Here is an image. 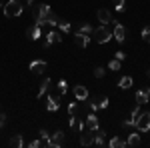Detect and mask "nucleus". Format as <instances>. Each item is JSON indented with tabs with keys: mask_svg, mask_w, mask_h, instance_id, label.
Returning a JSON list of instances; mask_svg holds the SVG:
<instances>
[{
	"mask_svg": "<svg viewBox=\"0 0 150 148\" xmlns=\"http://www.w3.org/2000/svg\"><path fill=\"white\" fill-rule=\"evenodd\" d=\"M2 8H4V14H6L8 18H14V16H20L24 12V4L20 0H10V2L4 4Z\"/></svg>",
	"mask_w": 150,
	"mask_h": 148,
	"instance_id": "f257e3e1",
	"label": "nucleus"
},
{
	"mask_svg": "<svg viewBox=\"0 0 150 148\" xmlns=\"http://www.w3.org/2000/svg\"><path fill=\"white\" fill-rule=\"evenodd\" d=\"M48 12H50V6L48 4H40V6H34V10H32V14H34V22L42 28L44 24H46V18H48Z\"/></svg>",
	"mask_w": 150,
	"mask_h": 148,
	"instance_id": "f03ea898",
	"label": "nucleus"
},
{
	"mask_svg": "<svg viewBox=\"0 0 150 148\" xmlns=\"http://www.w3.org/2000/svg\"><path fill=\"white\" fill-rule=\"evenodd\" d=\"M92 36L96 38L98 44H104V42H108V40L112 38V32L102 24V26H98V28H94V30H92Z\"/></svg>",
	"mask_w": 150,
	"mask_h": 148,
	"instance_id": "7ed1b4c3",
	"label": "nucleus"
},
{
	"mask_svg": "<svg viewBox=\"0 0 150 148\" xmlns=\"http://www.w3.org/2000/svg\"><path fill=\"white\" fill-rule=\"evenodd\" d=\"M134 126L138 128V132H146L150 130V112H140L134 120Z\"/></svg>",
	"mask_w": 150,
	"mask_h": 148,
	"instance_id": "20e7f679",
	"label": "nucleus"
},
{
	"mask_svg": "<svg viewBox=\"0 0 150 148\" xmlns=\"http://www.w3.org/2000/svg\"><path fill=\"white\" fill-rule=\"evenodd\" d=\"M106 106H108V98L104 94H98V96H94V100L90 102V110H102Z\"/></svg>",
	"mask_w": 150,
	"mask_h": 148,
	"instance_id": "39448f33",
	"label": "nucleus"
},
{
	"mask_svg": "<svg viewBox=\"0 0 150 148\" xmlns=\"http://www.w3.org/2000/svg\"><path fill=\"white\" fill-rule=\"evenodd\" d=\"M112 22H114L112 26H114V38H116V42H120V44H122V42L126 40V28H124L122 24H118L116 20H112Z\"/></svg>",
	"mask_w": 150,
	"mask_h": 148,
	"instance_id": "423d86ee",
	"label": "nucleus"
},
{
	"mask_svg": "<svg viewBox=\"0 0 150 148\" xmlns=\"http://www.w3.org/2000/svg\"><path fill=\"white\" fill-rule=\"evenodd\" d=\"M64 132L62 130H58V132H54L52 136H50V146L52 148H60V146H64Z\"/></svg>",
	"mask_w": 150,
	"mask_h": 148,
	"instance_id": "0eeeda50",
	"label": "nucleus"
},
{
	"mask_svg": "<svg viewBox=\"0 0 150 148\" xmlns=\"http://www.w3.org/2000/svg\"><path fill=\"white\" fill-rule=\"evenodd\" d=\"M46 108L50 110V112H56L58 108H60V94L48 96V100H46Z\"/></svg>",
	"mask_w": 150,
	"mask_h": 148,
	"instance_id": "6e6552de",
	"label": "nucleus"
},
{
	"mask_svg": "<svg viewBox=\"0 0 150 148\" xmlns=\"http://www.w3.org/2000/svg\"><path fill=\"white\" fill-rule=\"evenodd\" d=\"M80 144H82V146H92V144H94L92 130H88V132H84V128L80 130Z\"/></svg>",
	"mask_w": 150,
	"mask_h": 148,
	"instance_id": "1a4fd4ad",
	"label": "nucleus"
},
{
	"mask_svg": "<svg viewBox=\"0 0 150 148\" xmlns=\"http://www.w3.org/2000/svg\"><path fill=\"white\" fill-rule=\"evenodd\" d=\"M28 68L32 70V74H42V72L46 70V62H44V60H32Z\"/></svg>",
	"mask_w": 150,
	"mask_h": 148,
	"instance_id": "9d476101",
	"label": "nucleus"
},
{
	"mask_svg": "<svg viewBox=\"0 0 150 148\" xmlns=\"http://www.w3.org/2000/svg\"><path fill=\"white\" fill-rule=\"evenodd\" d=\"M40 36H42V30H40V26H38V24L26 28V38H30V40H38Z\"/></svg>",
	"mask_w": 150,
	"mask_h": 148,
	"instance_id": "9b49d317",
	"label": "nucleus"
},
{
	"mask_svg": "<svg viewBox=\"0 0 150 148\" xmlns=\"http://www.w3.org/2000/svg\"><path fill=\"white\" fill-rule=\"evenodd\" d=\"M58 42H62V34H60V32H54V30H52V32H48L46 34V42H44V46H52V44H58Z\"/></svg>",
	"mask_w": 150,
	"mask_h": 148,
	"instance_id": "f8f14e48",
	"label": "nucleus"
},
{
	"mask_svg": "<svg viewBox=\"0 0 150 148\" xmlns=\"http://www.w3.org/2000/svg\"><path fill=\"white\" fill-rule=\"evenodd\" d=\"M148 98H150V86H146V88L136 92V104H146Z\"/></svg>",
	"mask_w": 150,
	"mask_h": 148,
	"instance_id": "ddd939ff",
	"label": "nucleus"
},
{
	"mask_svg": "<svg viewBox=\"0 0 150 148\" xmlns=\"http://www.w3.org/2000/svg\"><path fill=\"white\" fill-rule=\"evenodd\" d=\"M74 44L80 46V48H86V46L90 44V36H88V34H80V32H76V36H74Z\"/></svg>",
	"mask_w": 150,
	"mask_h": 148,
	"instance_id": "4468645a",
	"label": "nucleus"
},
{
	"mask_svg": "<svg viewBox=\"0 0 150 148\" xmlns=\"http://www.w3.org/2000/svg\"><path fill=\"white\" fill-rule=\"evenodd\" d=\"M84 128H86V130H96V128H98V118H96V114H88V116H86Z\"/></svg>",
	"mask_w": 150,
	"mask_h": 148,
	"instance_id": "2eb2a0df",
	"label": "nucleus"
},
{
	"mask_svg": "<svg viewBox=\"0 0 150 148\" xmlns=\"http://www.w3.org/2000/svg\"><path fill=\"white\" fill-rule=\"evenodd\" d=\"M92 134H94V144H96V146H104L106 132H104L102 128H96V130H92Z\"/></svg>",
	"mask_w": 150,
	"mask_h": 148,
	"instance_id": "dca6fc26",
	"label": "nucleus"
},
{
	"mask_svg": "<svg viewBox=\"0 0 150 148\" xmlns=\"http://www.w3.org/2000/svg\"><path fill=\"white\" fill-rule=\"evenodd\" d=\"M96 16H98V20H100V22H102L104 26L112 22V14H110V12L106 10V8H100V10L96 12Z\"/></svg>",
	"mask_w": 150,
	"mask_h": 148,
	"instance_id": "f3484780",
	"label": "nucleus"
},
{
	"mask_svg": "<svg viewBox=\"0 0 150 148\" xmlns=\"http://www.w3.org/2000/svg\"><path fill=\"white\" fill-rule=\"evenodd\" d=\"M74 96H76V100H80V102H84V100L88 98V90H86V86H82V84H78V86L74 88Z\"/></svg>",
	"mask_w": 150,
	"mask_h": 148,
	"instance_id": "a211bd4d",
	"label": "nucleus"
},
{
	"mask_svg": "<svg viewBox=\"0 0 150 148\" xmlns=\"http://www.w3.org/2000/svg\"><path fill=\"white\" fill-rule=\"evenodd\" d=\"M70 128H72L74 132L80 134V130L84 128V122L80 120V116H70Z\"/></svg>",
	"mask_w": 150,
	"mask_h": 148,
	"instance_id": "6ab92c4d",
	"label": "nucleus"
},
{
	"mask_svg": "<svg viewBox=\"0 0 150 148\" xmlns=\"http://www.w3.org/2000/svg\"><path fill=\"white\" fill-rule=\"evenodd\" d=\"M108 146H110V148H124V146H128V144H126V140H122V138L114 136L110 142H108Z\"/></svg>",
	"mask_w": 150,
	"mask_h": 148,
	"instance_id": "aec40b11",
	"label": "nucleus"
},
{
	"mask_svg": "<svg viewBox=\"0 0 150 148\" xmlns=\"http://www.w3.org/2000/svg\"><path fill=\"white\" fill-rule=\"evenodd\" d=\"M48 86H50V78H42V82H40V88H38V98H42L44 96V92L48 90Z\"/></svg>",
	"mask_w": 150,
	"mask_h": 148,
	"instance_id": "412c9836",
	"label": "nucleus"
},
{
	"mask_svg": "<svg viewBox=\"0 0 150 148\" xmlns=\"http://www.w3.org/2000/svg\"><path fill=\"white\" fill-rule=\"evenodd\" d=\"M132 82H134V80L130 78V76H124V78H120V82H118V86H120L122 90H128V88L132 86Z\"/></svg>",
	"mask_w": 150,
	"mask_h": 148,
	"instance_id": "4be33fe9",
	"label": "nucleus"
},
{
	"mask_svg": "<svg viewBox=\"0 0 150 148\" xmlns=\"http://www.w3.org/2000/svg\"><path fill=\"white\" fill-rule=\"evenodd\" d=\"M24 144V140H22V134H14V136L10 138V146L14 148H20Z\"/></svg>",
	"mask_w": 150,
	"mask_h": 148,
	"instance_id": "5701e85b",
	"label": "nucleus"
},
{
	"mask_svg": "<svg viewBox=\"0 0 150 148\" xmlns=\"http://www.w3.org/2000/svg\"><path fill=\"white\" fill-rule=\"evenodd\" d=\"M58 22H60L58 14H54V12L50 10L48 12V18H46V24H50V26H58Z\"/></svg>",
	"mask_w": 150,
	"mask_h": 148,
	"instance_id": "b1692460",
	"label": "nucleus"
},
{
	"mask_svg": "<svg viewBox=\"0 0 150 148\" xmlns=\"http://www.w3.org/2000/svg\"><path fill=\"white\" fill-rule=\"evenodd\" d=\"M126 144H128V146H138V144H140V134H128Z\"/></svg>",
	"mask_w": 150,
	"mask_h": 148,
	"instance_id": "393cba45",
	"label": "nucleus"
},
{
	"mask_svg": "<svg viewBox=\"0 0 150 148\" xmlns=\"http://www.w3.org/2000/svg\"><path fill=\"white\" fill-rule=\"evenodd\" d=\"M92 30H94V28H92V26H90L88 22L80 24V28H78V32H80V34H88V36L92 34Z\"/></svg>",
	"mask_w": 150,
	"mask_h": 148,
	"instance_id": "a878e982",
	"label": "nucleus"
},
{
	"mask_svg": "<svg viewBox=\"0 0 150 148\" xmlns=\"http://www.w3.org/2000/svg\"><path fill=\"white\" fill-rule=\"evenodd\" d=\"M68 92V84H66V80H60L58 82V94L62 96V94H66Z\"/></svg>",
	"mask_w": 150,
	"mask_h": 148,
	"instance_id": "bb28decb",
	"label": "nucleus"
},
{
	"mask_svg": "<svg viewBox=\"0 0 150 148\" xmlns=\"http://www.w3.org/2000/svg\"><path fill=\"white\" fill-rule=\"evenodd\" d=\"M58 26H60V30H62L64 34L72 30V26H70V22H66V20H60V22H58Z\"/></svg>",
	"mask_w": 150,
	"mask_h": 148,
	"instance_id": "cd10ccee",
	"label": "nucleus"
},
{
	"mask_svg": "<svg viewBox=\"0 0 150 148\" xmlns=\"http://www.w3.org/2000/svg\"><path fill=\"white\" fill-rule=\"evenodd\" d=\"M108 68L112 70V72H116V70H120V60H116V58H112V60L108 62Z\"/></svg>",
	"mask_w": 150,
	"mask_h": 148,
	"instance_id": "c85d7f7f",
	"label": "nucleus"
},
{
	"mask_svg": "<svg viewBox=\"0 0 150 148\" xmlns=\"http://www.w3.org/2000/svg\"><path fill=\"white\" fill-rule=\"evenodd\" d=\"M112 6H114V10L122 12L124 10V0H112Z\"/></svg>",
	"mask_w": 150,
	"mask_h": 148,
	"instance_id": "c756f323",
	"label": "nucleus"
},
{
	"mask_svg": "<svg viewBox=\"0 0 150 148\" xmlns=\"http://www.w3.org/2000/svg\"><path fill=\"white\" fill-rule=\"evenodd\" d=\"M76 110H78V104L72 102V104L68 106V114H70V116H76Z\"/></svg>",
	"mask_w": 150,
	"mask_h": 148,
	"instance_id": "7c9ffc66",
	"label": "nucleus"
},
{
	"mask_svg": "<svg viewBox=\"0 0 150 148\" xmlns=\"http://www.w3.org/2000/svg\"><path fill=\"white\" fill-rule=\"evenodd\" d=\"M142 38L150 42V26H146V28H142Z\"/></svg>",
	"mask_w": 150,
	"mask_h": 148,
	"instance_id": "2f4dec72",
	"label": "nucleus"
},
{
	"mask_svg": "<svg viewBox=\"0 0 150 148\" xmlns=\"http://www.w3.org/2000/svg\"><path fill=\"white\" fill-rule=\"evenodd\" d=\"M104 74H106V70H104V68H100V66H98V68L94 70V76H96V78H102Z\"/></svg>",
	"mask_w": 150,
	"mask_h": 148,
	"instance_id": "473e14b6",
	"label": "nucleus"
},
{
	"mask_svg": "<svg viewBox=\"0 0 150 148\" xmlns=\"http://www.w3.org/2000/svg\"><path fill=\"white\" fill-rule=\"evenodd\" d=\"M124 58H126V54H124L122 50H118V52H116V60H120V62H122Z\"/></svg>",
	"mask_w": 150,
	"mask_h": 148,
	"instance_id": "72a5a7b5",
	"label": "nucleus"
},
{
	"mask_svg": "<svg viewBox=\"0 0 150 148\" xmlns=\"http://www.w3.org/2000/svg\"><path fill=\"white\" fill-rule=\"evenodd\" d=\"M28 146H30V148H40V140H32Z\"/></svg>",
	"mask_w": 150,
	"mask_h": 148,
	"instance_id": "f704fd0d",
	"label": "nucleus"
},
{
	"mask_svg": "<svg viewBox=\"0 0 150 148\" xmlns=\"http://www.w3.org/2000/svg\"><path fill=\"white\" fill-rule=\"evenodd\" d=\"M4 124H6V114H2V112H0V128H2Z\"/></svg>",
	"mask_w": 150,
	"mask_h": 148,
	"instance_id": "c9c22d12",
	"label": "nucleus"
},
{
	"mask_svg": "<svg viewBox=\"0 0 150 148\" xmlns=\"http://www.w3.org/2000/svg\"><path fill=\"white\" fill-rule=\"evenodd\" d=\"M40 138H50V134H48V132H46V130H44V128L40 130Z\"/></svg>",
	"mask_w": 150,
	"mask_h": 148,
	"instance_id": "e433bc0d",
	"label": "nucleus"
},
{
	"mask_svg": "<svg viewBox=\"0 0 150 148\" xmlns=\"http://www.w3.org/2000/svg\"><path fill=\"white\" fill-rule=\"evenodd\" d=\"M32 2L34 0H22V4H26V6H32Z\"/></svg>",
	"mask_w": 150,
	"mask_h": 148,
	"instance_id": "4c0bfd02",
	"label": "nucleus"
},
{
	"mask_svg": "<svg viewBox=\"0 0 150 148\" xmlns=\"http://www.w3.org/2000/svg\"><path fill=\"white\" fill-rule=\"evenodd\" d=\"M0 6H4V4H2V0H0Z\"/></svg>",
	"mask_w": 150,
	"mask_h": 148,
	"instance_id": "58836bf2",
	"label": "nucleus"
}]
</instances>
